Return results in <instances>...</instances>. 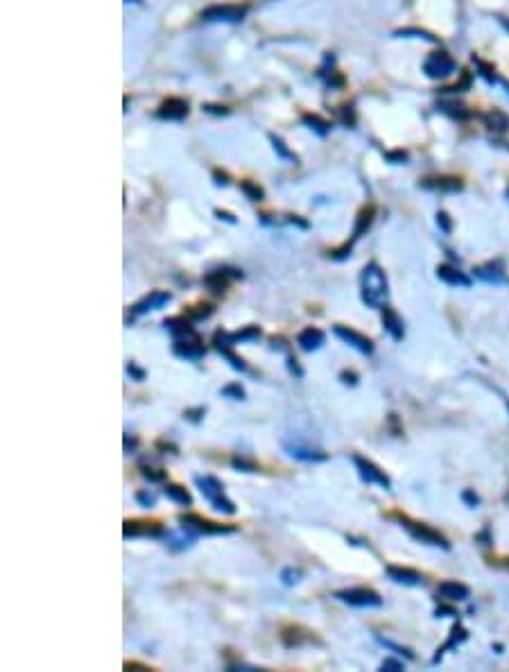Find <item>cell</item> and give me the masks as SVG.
I'll list each match as a JSON object with an SVG mask.
<instances>
[{"label": "cell", "instance_id": "obj_5", "mask_svg": "<svg viewBox=\"0 0 509 672\" xmlns=\"http://www.w3.org/2000/svg\"><path fill=\"white\" fill-rule=\"evenodd\" d=\"M247 14V7L240 5H213L199 14L206 23H238Z\"/></svg>", "mask_w": 509, "mask_h": 672}, {"label": "cell", "instance_id": "obj_9", "mask_svg": "<svg viewBox=\"0 0 509 672\" xmlns=\"http://www.w3.org/2000/svg\"><path fill=\"white\" fill-rule=\"evenodd\" d=\"M401 523H403V527L407 529V532L412 534V539H416V541H421V543H428V546H437V548H444V550H448L451 548V543L446 541V539L439 534V532H435L432 527H428V525H421V523H412V521H407V518H401Z\"/></svg>", "mask_w": 509, "mask_h": 672}, {"label": "cell", "instance_id": "obj_34", "mask_svg": "<svg viewBox=\"0 0 509 672\" xmlns=\"http://www.w3.org/2000/svg\"><path fill=\"white\" fill-rule=\"evenodd\" d=\"M140 475L150 482H163L166 480V471L163 468H150V466H140Z\"/></svg>", "mask_w": 509, "mask_h": 672}, {"label": "cell", "instance_id": "obj_29", "mask_svg": "<svg viewBox=\"0 0 509 672\" xmlns=\"http://www.w3.org/2000/svg\"><path fill=\"white\" fill-rule=\"evenodd\" d=\"M211 312H213V305L199 303V305H190V308L186 310V317L188 319H206Z\"/></svg>", "mask_w": 509, "mask_h": 672}, {"label": "cell", "instance_id": "obj_15", "mask_svg": "<svg viewBox=\"0 0 509 672\" xmlns=\"http://www.w3.org/2000/svg\"><path fill=\"white\" fill-rule=\"evenodd\" d=\"M387 575H390V579H394L396 584H405V586H419V584H423V575L416 573V570H412V568L390 566V568H387Z\"/></svg>", "mask_w": 509, "mask_h": 672}, {"label": "cell", "instance_id": "obj_25", "mask_svg": "<svg viewBox=\"0 0 509 672\" xmlns=\"http://www.w3.org/2000/svg\"><path fill=\"white\" fill-rule=\"evenodd\" d=\"M374 222V206H366L358 213V220H355V229H353V240H358L362 233L371 227Z\"/></svg>", "mask_w": 509, "mask_h": 672}, {"label": "cell", "instance_id": "obj_21", "mask_svg": "<svg viewBox=\"0 0 509 672\" xmlns=\"http://www.w3.org/2000/svg\"><path fill=\"white\" fill-rule=\"evenodd\" d=\"M437 277L448 285H460V288H468V285H471V279L464 277L460 270L451 268V265H439V268H437Z\"/></svg>", "mask_w": 509, "mask_h": 672}, {"label": "cell", "instance_id": "obj_13", "mask_svg": "<svg viewBox=\"0 0 509 672\" xmlns=\"http://www.w3.org/2000/svg\"><path fill=\"white\" fill-rule=\"evenodd\" d=\"M425 73H428V77H446V75H451L453 70H455V64H453V59L448 57V55H444V53H435V55H430L425 59Z\"/></svg>", "mask_w": 509, "mask_h": 672}, {"label": "cell", "instance_id": "obj_39", "mask_svg": "<svg viewBox=\"0 0 509 672\" xmlns=\"http://www.w3.org/2000/svg\"><path fill=\"white\" fill-rule=\"evenodd\" d=\"M405 666L401 664V661H396V659H385L383 664H381V670H390V672H401Z\"/></svg>", "mask_w": 509, "mask_h": 672}, {"label": "cell", "instance_id": "obj_36", "mask_svg": "<svg viewBox=\"0 0 509 672\" xmlns=\"http://www.w3.org/2000/svg\"><path fill=\"white\" fill-rule=\"evenodd\" d=\"M192 543V536H177V534H168V546L172 550H183Z\"/></svg>", "mask_w": 509, "mask_h": 672}, {"label": "cell", "instance_id": "obj_44", "mask_svg": "<svg viewBox=\"0 0 509 672\" xmlns=\"http://www.w3.org/2000/svg\"><path fill=\"white\" fill-rule=\"evenodd\" d=\"M462 501H464L466 505H471V507H475L477 503H480V498H477V496H475L473 492H464V494H462Z\"/></svg>", "mask_w": 509, "mask_h": 672}, {"label": "cell", "instance_id": "obj_45", "mask_svg": "<svg viewBox=\"0 0 509 672\" xmlns=\"http://www.w3.org/2000/svg\"><path fill=\"white\" fill-rule=\"evenodd\" d=\"M136 446H138V440H136V437H129V435H125V453H131V451H136Z\"/></svg>", "mask_w": 509, "mask_h": 672}, {"label": "cell", "instance_id": "obj_19", "mask_svg": "<svg viewBox=\"0 0 509 672\" xmlns=\"http://www.w3.org/2000/svg\"><path fill=\"white\" fill-rule=\"evenodd\" d=\"M468 586H464V584H460V582H442L439 584V588H437V595H442L444 600H451V602H462V600H466L468 598Z\"/></svg>", "mask_w": 509, "mask_h": 672}, {"label": "cell", "instance_id": "obj_42", "mask_svg": "<svg viewBox=\"0 0 509 672\" xmlns=\"http://www.w3.org/2000/svg\"><path fill=\"white\" fill-rule=\"evenodd\" d=\"M272 140H274V147H277V150L281 152V157H285V159H290V161H297V157H294V154H290V152H288V150H285V147H283V143H281L279 138H274V136H272Z\"/></svg>", "mask_w": 509, "mask_h": 672}, {"label": "cell", "instance_id": "obj_20", "mask_svg": "<svg viewBox=\"0 0 509 672\" xmlns=\"http://www.w3.org/2000/svg\"><path fill=\"white\" fill-rule=\"evenodd\" d=\"M285 451H288L290 457H294V460H301V462H326V460H329V455H326V453L312 451V448L297 446V444H294V446L285 444Z\"/></svg>", "mask_w": 509, "mask_h": 672}, {"label": "cell", "instance_id": "obj_7", "mask_svg": "<svg viewBox=\"0 0 509 672\" xmlns=\"http://www.w3.org/2000/svg\"><path fill=\"white\" fill-rule=\"evenodd\" d=\"M170 301H172V294H170V292H166V290H154V292H150L147 297H143L140 301H136L134 305H131V310H129V319L134 322V319L143 317V315H147L150 310H159V308H163V305H168Z\"/></svg>", "mask_w": 509, "mask_h": 672}, {"label": "cell", "instance_id": "obj_47", "mask_svg": "<svg viewBox=\"0 0 509 672\" xmlns=\"http://www.w3.org/2000/svg\"><path fill=\"white\" fill-rule=\"evenodd\" d=\"M216 216H218L220 220H227V222H236V220H233V216H229V213H222V211H218Z\"/></svg>", "mask_w": 509, "mask_h": 672}, {"label": "cell", "instance_id": "obj_27", "mask_svg": "<svg viewBox=\"0 0 509 672\" xmlns=\"http://www.w3.org/2000/svg\"><path fill=\"white\" fill-rule=\"evenodd\" d=\"M464 638H466V629H464V627H460V625H455V627H453V631H451V638L446 640V645H444V647H439V650H437V657L432 659L435 664H437V661L442 659V654H444L446 650L455 647V645L460 643V640H464Z\"/></svg>", "mask_w": 509, "mask_h": 672}, {"label": "cell", "instance_id": "obj_1", "mask_svg": "<svg viewBox=\"0 0 509 672\" xmlns=\"http://www.w3.org/2000/svg\"><path fill=\"white\" fill-rule=\"evenodd\" d=\"M362 301L369 308H383L387 301V279L378 263H369L362 270Z\"/></svg>", "mask_w": 509, "mask_h": 672}, {"label": "cell", "instance_id": "obj_48", "mask_svg": "<svg viewBox=\"0 0 509 672\" xmlns=\"http://www.w3.org/2000/svg\"><path fill=\"white\" fill-rule=\"evenodd\" d=\"M437 218H439V222H442V227H444L446 231H448V229H451V224H448V220H446V213H439V216H437Z\"/></svg>", "mask_w": 509, "mask_h": 672}, {"label": "cell", "instance_id": "obj_22", "mask_svg": "<svg viewBox=\"0 0 509 672\" xmlns=\"http://www.w3.org/2000/svg\"><path fill=\"white\" fill-rule=\"evenodd\" d=\"M312 636L308 634V631H303L301 627H297V625H290V627H285L283 631H281V640H283V645L285 647H297V645H303L305 640H310Z\"/></svg>", "mask_w": 509, "mask_h": 672}, {"label": "cell", "instance_id": "obj_30", "mask_svg": "<svg viewBox=\"0 0 509 672\" xmlns=\"http://www.w3.org/2000/svg\"><path fill=\"white\" fill-rule=\"evenodd\" d=\"M220 394L227 396V399H233V401H244V399H247V394H244V390H242L238 383H231V385H227V387H222Z\"/></svg>", "mask_w": 509, "mask_h": 672}, {"label": "cell", "instance_id": "obj_10", "mask_svg": "<svg viewBox=\"0 0 509 672\" xmlns=\"http://www.w3.org/2000/svg\"><path fill=\"white\" fill-rule=\"evenodd\" d=\"M333 333L338 335V338H340L344 344H349L351 349L360 351L362 355H371V353H374V342H371L369 338H366V335H362V333H358V331L349 329V326H342V324L333 326Z\"/></svg>", "mask_w": 509, "mask_h": 672}, {"label": "cell", "instance_id": "obj_41", "mask_svg": "<svg viewBox=\"0 0 509 672\" xmlns=\"http://www.w3.org/2000/svg\"><path fill=\"white\" fill-rule=\"evenodd\" d=\"M288 369H290V374L299 376V378H301V376H303V369H301V367H299L297 358H292V355H290V358H288Z\"/></svg>", "mask_w": 509, "mask_h": 672}, {"label": "cell", "instance_id": "obj_17", "mask_svg": "<svg viewBox=\"0 0 509 672\" xmlns=\"http://www.w3.org/2000/svg\"><path fill=\"white\" fill-rule=\"evenodd\" d=\"M159 116L166 120H183L188 116V102H183L179 98H170L161 105Z\"/></svg>", "mask_w": 509, "mask_h": 672}, {"label": "cell", "instance_id": "obj_46", "mask_svg": "<svg viewBox=\"0 0 509 672\" xmlns=\"http://www.w3.org/2000/svg\"><path fill=\"white\" fill-rule=\"evenodd\" d=\"M437 616H457V614H455V609H451V607H439V609H437Z\"/></svg>", "mask_w": 509, "mask_h": 672}, {"label": "cell", "instance_id": "obj_16", "mask_svg": "<svg viewBox=\"0 0 509 672\" xmlns=\"http://www.w3.org/2000/svg\"><path fill=\"white\" fill-rule=\"evenodd\" d=\"M383 326H385V331L392 335V340H396V342L403 340V333H405L403 319L399 317V312H396L394 308H390V305H383Z\"/></svg>", "mask_w": 509, "mask_h": 672}, {"label": "cell", "instance_id": "obj_6", "mask_svg": "<svg viewBox=\"0 0 509 672\" xmlns=\"http://www.w3.org/2000/svg\"><path fill=\"white\" fill-rule=\"evenodd\" d=\"M172 351L175 355L183 360H201L206 355V349H204V342L197 333H188L181 335V338H175V344H172Z\"/></svg>", "mask_w": 509, "mask_h": 672}, {"label": "cell", "instance_id": "obj_26", "mask_svg": "<svg viewBox=\"0 0 509 672\" xmlns=\"http://www.w3.org/2000/svg\"><path fill=\"white\" fill-rule=\"evenodd\" d=\"M473 272H475L477 279H482L487 283H505L503 272H498L494 265H482V268H475Z\"/></svg>", "mask_w": 509, "mask_h": 672}, {"label": "cell", "instance_id": "obj_23", "mask_svg": "<svg viewBox=\"0 0 509 672\" xmlns=\"http://www.w3.org/2000/svg\"><path fill=\"white\" fill-rule=\"evenodd\" d=\"M163 494H166L170 501L177 503V505H183V507H190V505H192V496H190L181 485H166Z\"/></svg>", "mask_w": 509, "mask_h": 672}, {"label": "cell", "instance_id": "obj_28", "mask_svg": "<svg viewBox=\"0 0 509 672\" xmlns=\"http://www.w3.org/2000/svg\"><path fill=\"white\" fill-rule=\"evenodd\" d=\"M218 351H220V353L224 355V358L229 360V364H231V367H233V369H236V371H247V362H244V360L240 358V355H236V353H233V351H231V346H220Z\"/></svg>", "mask_w": 509, "mask_h": 672}, {"label": "cell", "instance_id": "obj_37", "mask_svg": "<svg viewBox=\"0 0 509 672\" xmlns=\"http://www.w3.org/2000/svg\"><path fill=\"white\" fill-rule=\"evenodd\" d=\"M136 501H138V505H143V507H154L157 494H152V492H138V494H136Z\"/></svg>", "mask_w": 509, "mask_h": 672}, {"label": "cell", "instance_id": "obj_24", "mask_svg": "<svg viewBox=\"0 0 509 672\" xmlns=\"http://www.w3.org/2000/svg\"><path fill=\"white\" fill-rule=\"evenodd\" d=\"M163 326H166V331L175 335V338H181V335H188V333H195V329H192L186 317H170V319L163 322Z\"/></svg>", "mask_w": 509, "mask_h": 672}, {"label": "cell", "instance_id": "obj_12", "mask_svg": "<svg viewBox=\"0 0 509 672\" xmlns=\"http://www.w3.org/2000/svg\"><path fill=\"white\" fill-rule=\"evenodd\" d=\"M231 279H242V272H238V270H216V272H209L206 277H204V285H206L211 292L220 294V292H227Z\"/></svg>", "mask_w": 509, "mask_h": 672}, {"label": "cell", "instance_id": "obj_3", "mask_svg": "<svg viewBox=\"0 0 509 672\" xmlns=\"http://www.w3.org/2000/svg\"><path fill=\"white\" fill-rule=\"evenodd\" d=\"M335 598H338L340 602H344V605L358 607V609H376V607H383V598L376 593L374 588H364V586L338 591V593H335Z\"/></svg>", "mask_w": 509, "mask_h": 672}, {"label": "cell", "instance_id": "obj_35", "mask_svg": "<svg viewBox=\"0 0 509 672\" xmlns=\"http://www.w3.org/2000/svg\"><path fill=\"white\" fill-rule=\"evenodd\" d=\"M281 582L285 586H294L301 582V570H294V568H283L281 570Z\"/></svg>", "mask_w": 509, "mask_h": 672}, {"label": "cell", "instance_id": "obj_2", "mask_svg": "<svg viewBox=\"0 0 509 672\" xmlns=\"http://www.w3.org/2000/svg\"><path fill=\"white\" fill-rule=\"evenodd\" d=\"M195 485L201 492V496L211 503L213 509H218V512L229 514V516L236 514V505H233L229 498L224 496V485L218 480L216 475H197Z\"/></svg>", "mask_w": 509, "mask_h": 672}, {"label": "cell", "instance_id": "obj_38", "mask_svg": "<svg viewBox=\"0 0 509 672\" xmlns=\"http://www.w3.org/2000/svg\"><path fill=\"white\" fill-rule=\"evenodd\" d=\"M127 374H129L134 381H138V383H140V381H145V376H147V374H145V369H140V367H136V362H129V364H127Z\"/></svg>", "mask_w": 509, "mask_h": 672}, {"label": "cell", "instance_id": "obj_32", "mask_svg": "<svg viewBox=\"0 0 509 672\" xmlns=\"http://www.w3.org/2000/svg\"><path fill=\"white\" fill-rule=\"evenodd\" d=\"M233 468H238V471H244V473H258V464L251 462V460H244V457H233L231 460Z\"/></svg>", "mask_w": 509, "mask_h": 672}, {"label": "cell", "instance_id": "obj_31", "mask_svg": "<svg viewBox=\"0 0 509 672\" xmlns=\"http://www.w3.org/2000/svg\"><path fill=\"white\" fill-rule=\"evenodd\" d=\"M376 640H378V643H381L383 647H387V650H392V652H394V654H403L405 659H414V654H412V652H410V650H407V647H401V645H396V643H392V640H390V638H383V636H376Z\"/></svg>", "mask_w": 509, "mask_h": 672}, {"label": "cell", "instance_id": "obj_8", "mask_svg": "<svg viewBox=\"0 0 509 672\" xmlns=\"http://www.w3.org/2000/svg\"><path fill=\"white\" fill-rule=\"evenodd\" d=\"M260 335H263L260 326H244V329L238 333L218 331L216 335H213V344H216V349H220V346H236V344H244V342H256Z\"/></svg>", "mask_w": 509, "mask_h": 672}, {"label": "cell", "instance_id": "obj_43", "mask_svg": "<svg viewBox=\"0 0 509 672\" xmlns=\"http://www.w3.org/2000/svg\"><path fill=\"white\" fill-rule=\"evenodd\" d=\"M340 381H342L344 385H355V383H358V376H355L353 371H342V374H340Z\"/></svg>", "mask_w": 509, "mask_h": 672}, {"label": "cell", "instance_id": "obj_18", "mask_svg": "<svg viewBox=\"0 0 509 672\" xmlns=\"http://www.w3.org/2000/svg\"><path fill=\"white\" fill-rule=\"evenodd\" d=\"M324 340H326L324 331L315 329V326H308V329H303V331L297 335V344L301 346L303 351H317L319 346L324 344Z\"/></svg>", "mask_w": 509, "mask_h": 672}, {"label": "cell", "instance_id": "obj_4", "mask_svg": "<svg viewBox=\"0 0 509 672\" xmlns=\"http://www.w3.org/2000/svg\"><path fill=\"white\" fill-rule=\"evenodd\" d=\"M179 523L183 529L195 532V534H231V532H236V525H220V523H213V521H209V518H201L197 514H181Z\"/></svg>", "mask_w": 509, "mask_h": 672}, {"label": "cell", "instance_id": "obj_40", "mask_svg": "<svg viewBox=\"0 0 509 672\" xmlns=\"http://www.w3.org/2000/svg\"><path fill=\"white\" fill-rule=\"evenodd\" d=\"M204 414H206V410H204V407H195V410H186V412H183V416H186V419L192 421V423H199Z\"/></svg>", "mask_w": 509, "mask_h": 672}, {"label": "cell", "instance_id": "obj_14", "mask_svg": "<svg viewBox=\"0 0 509 672\" xmlns=\"http://www.w3.org/2000/svg\"><path fill=\"white\" fill-rule=\"evenodd\" d=\"M125 539L131 536H161L163 527L161 523H150V521H125V529H122Z\"/></svg>", "mask_w": 509, "mask_h": 672}, {"label": "cell", "instance_id": "obj_33", "mask_svg": "<svg viewBox=\"0 0 509 672\" xmlns=\"http://www.w3.org/2000/svg\"><path fill=\"white\" fill-rule=\"evenodd\" d=\"M240 188H242L244 195H247V199H251V202H260V199H263V188H258L256 183H251V181H242V183H240Z\"/></svg>", "mask_w": 509, "mask_h": 672}, {"label": "cell", "instance_id": "obj_11", "mask_svg": "<svg viewBox=\"0 0 509 672\" xmlns=\"http://www.w3.org/2000/svg\"><path fill=\"white\" fill-rule=\"evenodd\" d=\"M353 464H355V468H358L360 477H362L366 485H378V487H383V489H390V487H392L390 477H387L385 471H381V468L376 466L371 460H364V457L355 455V457H353Z\"/></svg>", "mask_w": 509, "mask_h": 672}]
</instances>
